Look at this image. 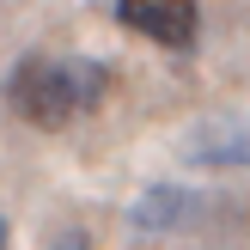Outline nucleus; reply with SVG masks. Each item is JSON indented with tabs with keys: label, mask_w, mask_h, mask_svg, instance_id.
Here are the masks:
<instances>
[{
	"label": "nucleus",
	"mask_w": 250,
	"mask_h": 250,
	"mask_svg": "<svg viewBox=\"0 0 250 250\" xmlns=\"http://www.w3.org/2000/svg\"><path fill=\"white\" fill-rule=\"evenodd\" d=\"M6 98L31 128H67L80 110H92L104 98V67L85 55H31L19 61Z\"/></svg>",
	"instance_id": "f257e3e1"
},
{
	"label": "nucleus",
	"mask_w": 250,
	"mask_h": 250,
	"mask_svg": "<svg viewBox=\"0 0 250 250\" xmlns=\"http://www.w3.org/2000/svg\"><path fill=\"white\" fill-rule=\"evenodd\" d=\"M116 19L134 37H153V43L183 49L195 37V0H116Z\"/></svg>",
	"instance_id": "f03ea898"
},
{
	"label": "nucleus",
	"mask_w": 250,
	"mask_h": 250,
	"mask_svg": "<svg viewBox=\"0 0 250 250\" xmlns=\"http://www.w3.org/2000/svg\"><path fill=\"white\" fill-rule=\"evenodd\" d=\"M0 250H6V220H0Z\"/></svg>",
	"instance_id": "7ed1b4c3"
}]
</instances>
